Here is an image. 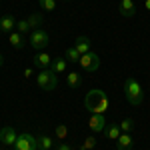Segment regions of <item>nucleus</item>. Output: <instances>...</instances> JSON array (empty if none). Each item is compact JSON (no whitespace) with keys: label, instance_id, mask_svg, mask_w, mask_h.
I'll list each match as a JSON object with an SVG mask.
<instances>
[{"label":"nucleus","instance_id":"nucleus-1","mask_svg":"<svg viewBox=\"0 0 150 150\" xmlns=\"http://www.w3.org/2000/svg\"><path fill=\"white\" fill-rule=\"evenodd\" d=\"M84 106H86V110L90 114H104L108 110V106H110L108 94L104 92V90L94 88L90 92H86V96H84Z\"/></svg>","mask_w":150,"mask_h":150},{"label":"nucleus","instance_id":"nucleus-2","mask_svg":"<svg viewBox=\"0 0 150 150\" xmlns=\"http://www.w3.org/2000/svg\"><path fill=\"white\" fill-rule=\"evenodd\" d=\"M124 94H126V100L132 106H138L144 100V90H142L140 82L136 78H132V76H128L124 80Z\"/></svg>","mask_w":150,"mask_h":150},{"label":"nucleus","instance_id":"nucleus-3","mask_svg":"<svg viewBox=\"0 0 150 150\" xmlns=\"http://www.w3.org/2000/svg\"><path fill=\"white\" fill-rule=\"evenodd\" d=\"M36 84H38V88H42L44 92H52L58 86V74L52 68L40 70L38 76H36Z\"/></svg>","mask_w":150,"mask_h":150},{"label":"nucleus","instance_id":"nucleus-4","mask_svg":"<svg viewBox=\"0 0 150 150\" xmlns=\"http://www.w3.org/2000/svg\"><path fill=\"white\" fill-rule=\"evenodd\" d=\"M48 42H50V36H48L46 30H32L30 32V38H28V44L34 48L36 52H40L42 48H46L48 46Z\"/></svg>","mask_w":150,"mask_h":150},{"label":"nucleus","instance_id":"nucleus-5","mask_svg":"<svg viewBox=\"0 0 150 150\" xmlns=\"http://www.w3.org/2000/svg\"><path fill=\"white\" fill-rule=\"evenodd\" d=\"M82 66V70L84 72H96L98 70V66H100V56L96 54V52H86V54H82L80 56V62H78Z\"/></svg>","mask_w":150,"mask_h":150},{"label":"nucleus","instance_id":"nucleus-6","mask_svg":"<svg viewBox=\"0 0 150 150\" xmlns=\"http://www.w3.org/2000/svg\"><path fill=\"white\" fill-rule=\"evenodd\" d=\"M14 150H38V138L32 134H18L14 142Z\"/></svg>","mask_w":150,"mask_h":150},{"label":"nucleus","instance_id":"nucleus-7","mask_svg":"<svg viewBox=\"0 0 150 150\" xmlns=\"http://www.w3.org/2000/svg\"><path fill=\"white\" fill-rule=\"evenodd\" d=\"M16 138H18V132H16L14 126H4L0 130V144H4V146H14Z\"/></svg>","mask_w":150,"mask_h":150},{"label":"nucleus","instance_id":"nucleus-8","mask_svg":"<svg viewBox=\"0 0 150 150\" xmlns=\"http://www.w3.org/2000/svg\"><path fill=\"white\" fill-rule=\"evenodd\" d=\"M106 118L104 114H90L88 118V128L92 130V132H104V128H106Z\"/></svg>","mask_w":150,"mask_h":150},{"label":"nucleus","instance_id":"nucleus-9","mask_svg":"<svg viewBox=\"0 0 150 150\" xmlns=\"http://www.w3.org/2000/svg\"><path fill=\"white\" fill-rule=\"evenodd\" d=\"M52 60H54V58L50 56L48 52H42V50H40V52H36V56L32 58L34 66H36V68H42V70H44V68H50Z\"/></svg>","mask_w":150,"mask_h":150},{"label":"nucleus","instance_id":"nucleus-10","mask_svg":"<svg viewBox=\"0 0 150 150\" xmlns=\"http://www.w3.org/2000/svg\"><path fill=\"white\" fill-rule=\"evenodd\" d=\"M16 22H18V20H16L12 14H4V16H0V30L10 34V32L16 30Z\"/></svg>","mask_w":150,"mask_h":150},{"label":"nucleus","instance_id":"nucleus-11","mask_svg":"<svg viewBox=\"0 0 150 150\" xmlns=\"http://www.w3.org/2000/svg\"><path fill=\"white\" fill-rule=\"evenodd\" d=\"M118 12H120L124 18H130V16L136 14V4H134L132 0H120V4H118Z\"/></svg>","mask_w":150,"mask_h":150},{"label":"nucleus","instance_id":"nucleus-12","mask_svg":"<svg viewBox=\"0 0 150 150\" xmlns=\"http://www.w3.org/2000/svg\"><path fill=\"white\" fill-rule=\"evenodd\" d=\"M132 144H134V140H132L130 132H122L116 140V148L118 150H132Z\"/></svg>","mask_w":150,"mask_h":150},{"label":"nucleus","instance_id":"nucleus-13","mask_svg":"<svg viewBox=\"0 0 150 150\" xmlns=\"http://www.w3.org/2000/svg\"><path fill=\"white\" fill-rule=\"evenodd\" d=\"M8 42H10V46L14 48V50H22V48L26 46V42H24V34H20L18 30H14V32L8 34Z\"/></svg>","mask_w":150,"mask_h":150},{"label":"nucleus","instance_id":"nucleus-14","mask_svg":"<svg viewBox=\"0 0 150 150\" xmlns=\"http://www.w3.org/2000/svg\"><path fill=\"white\" fill-rule=\"evenodd\" d=\"M74 48H76L80 54L90 52V38H88V36H78V38H76V42H74Z\"/></svg>","mask_w":150,"mask_h":150},{"label":"nucleus","instance_id":"nucleus-15","mask_svg":"<svg viewBox=\"0 0 150 150\" xmlns=\"http://www.w3.org/2000/svg\"><path fill=\"white\" fill-rule=\"evenodd\" d=\"M120 134H122L120 124H106V128H104V136H106L108 140H118Z\"/></svg>","mask_w":150,"mask_h":150},{"label":"nucleus","instance_id":"nucleus-16","mask_svg":"<svg viewBox=\"0 0 150 150\" xmlns=\"http://www.w3.org/2000/svg\"><path fill=\"white\" fill-rule=\"evenodd\" d=\"M50 68L54 70L56 74H64L66 68H68V60H66V58H54L52 64H50Z\"/></svg>","mask_w":150,"mask_h":150},{"label":"nucleus","instance_id":"nucleus-17","mask_svg":"<svg viewBox=\"0 0 150 150\" xmlns=\"http://www.w3.org/2000/svg\"><path fill=\"white\" fill-rule=\"evenodd\" d=\"M66 84L76 90V88H80V84H82V76L78 72H70V74H66Z\"/></svg>","mask_w":150,"mask_h":150},{"label":"nucleus","instance_id":"nucleus-18","mask_svg":"<svg viewBox=\"0 0 150 150\" xmlns=\"http://www.w3.org/2000/svg\"><path fill=\"white\" fill-rule=\"evenodd\" d=\"M26 20H28V24H30V28H32V30H38V26L44 22V16H42L40 12H32Z\"/></svg>","mask_w":150,"mask_h":150},{"label":"nucleus","instance_id":"nucleus-19","mask_svg":"<svg viewBox=\"0 0 150 150\" xmlns=\"http://www.w3.org/2000/svg\"><path fill=\"white\" fill-rule=\"evenodd\" d=\"M38 148L52 150L54 148V138H50V136H38Z\"/></svg>","mask_w":150,"mask_h":150},{"label":"nucleus","instance_id":"nucleus-20","mask_svg":"<svg viewBox=\"0 0 150 150\" xmlns=\"http://www.w3.org/2000/svg\"><path fill=\"white\" fill-rule=\"evenodd\" d=\"M80 56L82 54L74 46H70L68 50H66V60H70V62H80Z\"/></svg>","mask_w":150,"mask_h":150},{"label":"nucleus","instance_id":"nucleus-21","mask_svg":"<svg viewBox=\"0 0 150 150\" xmlns=\"http://www.w3.org/2000/svg\"><path fill=\"white\" fill-rule=\"evenodd\" d=\"M16 30H18L20 34L32 32V28H30V24H28V20H26V18H22V20H18V22H16Z\"/></svg>","mask_w":150,"mask_h":150},{"label":"nucleus","instance_id":"nucleus-22","mask_svg":"<svg viewBox=\"0 0 150 150\" xmlns=\"http://www.w3.org/2000/svg\"><path fill=\"white\" fill-rule=\"evenodd\" d=\"M38 4L44 12H52L56 8V0H38Z\"/></svg>","mask_w":150,"mask_h":150},{"label":"nucleus","instance_id":"nucleus-23","mask_svg":"<svg viewBox=\"0 0 150 150\" xmlns=\"http://www.w3.org/2000/svg\"><path fill=\"white\" fill-rule=\"evenodd\" d=\"M132 128H134V120H132V118H124V120L120 122V130H122V132H132Z\"/></svg>","mask_w":150,"mask_h":150},{"label":"nucleus","instance_id":"nucleus-24","mask_svg":"<svg viewBox=\"0 0 150 150\" xmlns=\"http://www.w3.org/2000/svg\"><path fill=\"white\" fill-rule=\"evenodd\" d=\"M54 132H56V138H58V140H64L66 136H68V128L64 126V124H58Z\"/></svg>","mask_w":150,"mask_h":150},{"label":"nucleus","instance_id":"nucleus-25","mask_svg":"<svg viewBox=\"0 0 150 150\" xmlns=\"http://www.w3.org/2000/svg\"><path fill=\"white\" fill-rule=\"evenodd\" d=\"M94 146H96V138L94 136H88V138L82 142V146H80V150H92Z\"/></svg>","mask_w":150,"mask_h":150},{"label":"nucleus","instance_id":"nucleus-26","mask_svg":"<svg viewBox=\"0 0 150 150\" xmlns=\"http://www.w3.org/2000/svg\"><path fill=\"white\" fill-rule=\"evenodd\" d=\"M56 150H74V148H72V144H68V142H58Z\"/></svg>","mask_w":150,"mask_h":150},{"label":"nucleus","instance_id":"nucleus-27","mask_svg":"<svg viewBox=\"0 0 150 150\" xmlns=\"http://www.w3.org/2000/svg\"><path fill=\"white\" fill-rule=\"evenodd\" d=\"M32 74H34V70H32V68H26V70H24V76H26V78H30Z\"/></svg>","mask_w":150,"mask_h":150},{"label":"nucleus","instance_id":"nucleus-28","mask_svg":"<svg viewBox=\"0 0 150 150\" xmlns=\"http://www.w3.org/2000/svg\"><path fill=\"white\" fill-rule=\"evenodd\" d=\"M144 8L150 12V0H144Z\"/></svg>","mask_w":150,"mask_h":150},{"label":"nucleus","instance_id":"nucleus-29","mask_svg":"<svg viewBox=\"0 0 150 150\" xmlns=\"http://www.w3.org/2000/svg\"><path fill=\"white\" fill-rule=\"evenodd\" d=\"M2 66H4V56L0 54V68H2Z\"/></svg>","mask_w":150,"mask_h":150},{"label":"nucleus","instance_id":"nucleus-30","mask_svg":"<svg viewBox=\"0 0 150 150\" xmlns=\"http://www.w3.org/2000/svg\"><path fill=\"white\" fill-rule=\"evenodd\" d=\"M0 36H2V30H0Z\"/></svg>","mask_w":150,"mask_h":150},{"label":"nucleus","instance_id":"nucleus-31","mask_svg":"<svg viewBox=\"0 0 150 150\" xmlns=\"http://www.w3.org/2000/svg\"><path fill=\"white\" fill-rule=\"evenodd\" d=\"M38 150H42V148H38Z\"/></svg>","mask_w":150,"mask_h":150},{"label":"nucleus","instance_id":"nucleus-32","mask_svg":"<svg viewBox=\"0 0 150 150\" xmlns=\"http://www.w3.org/2000/svg\"><path fill=\"white\" fill-rule=\"evenodd\" d=\"M66 2H68V0H66Z\"/></svg>","mask_w":150,"mask_h":150},{"label":"nucleus","instance_id":"nucleus-33","mask_svg":"<svg viewBox=\"0 0 150 150\" xmlns=\"http://www.w3.org/2000/svg\"><path fill=\"white\" fill-rule=\"evenodd\" d=\"M0 150H2V148H0Z\"/></svg>","mask_w":150,"mask_h":150}]
</instances>
